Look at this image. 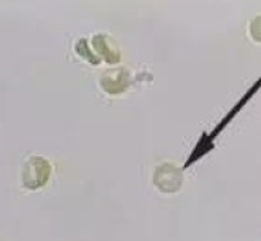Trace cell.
I'll return each mask as SVG.
<instances>
[{"label":"cell","mask_w":261,"mask_h":241,"mask_svg":"<svg viewBox=\"0 0 261 241\" xmlns=\"http://www.w3.org/2000/svg\"><path fill=\"white\" fill-rule=\"evenodd\" d=\"M51 176V165L43 156H30L21 169V184L29 190L46 186Z\"/></svg>","instance_id":"obj_1"},{"label":"cell","mask_w":261,"mask_h":241,"mask_svg":"<svg viewBox=\"0 0 261 241\" xmlns=\"http://www.w3.org/2000/svg\"><path fill=\"white\" fill-rule=\"evenodd\" d=\"M153 184L162 193H177L182 190L183 172L180 168L175 166L173 163H162L158 166L153 173Z\"/></svg>","instance_id":"obj_2"},{"label":"cell","mask_w":261,"mask_h":241,"mask_svg":"<svg viewBox=\"0 0 261 241\" xmlns=\"http://www.w3.org/2000/svg\"><path fill=\"white\" fill-rule=\"evenodd\" d=\"M129 71L125 67L105 70L99 77V87L108 95H119L129 87Z\"/></svg>","instance_id":"obj_3"},{"label":"cell","mask_w":261,"mask_h":241,"mask_svg":"<svg viewBox=\"0 0 261 241\" xmlns=\"http://www.w3.org/2000/svg\"><path fill=\"white\" fill-rule=\"evenodd\" d=\"M92 47L98 54L99 59H102L108 64H118L121 61V52L118 48L112 46L111 40L107 34L98 33L92 37Z\"/></svg>","instance_id":"obj_4"},{"label":"cell","mask_w":261,"mask_h":241,"mask_svg":"<svg viewBox=\"0 0 261 241\" xmlns=\"http://www.w3.org/2000/svg\"><path fill=\"white\" fill-rule=\"evenodd\" d=\"M74 50L77 52V56H80L81 59L84 60V61H87V63H90V64L98 65L101 63V59L91 51V48L88 46L87 39L77 40V41H75V46H74Z\"/></svg>","instance_id":"obj_5"},{"label":"cell","mask_w":261,"mask_h":241,"mask_svg":"<svg viewBox=\"0 0 261 241\" xmlns=\"http://www.w3.org/2000/svg\"><path fill=\"white\" fill-rule=\"evenodd\" d=\"M250 36L255 43L261 44V16H257L250 23Z\"/></svg>","instance_id":"obj_6"}]
</instances>
